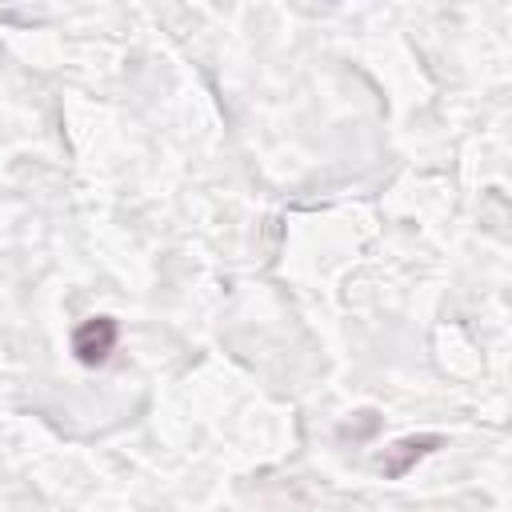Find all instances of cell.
<instances>
[{
    "label": "cell",
    "mask_w": 512,
    "mask_h": 512,
    "mask_svg": "<svg viewBox=\"0 0 512 512\" xmlns=\"http://www.w3.org/2000/svg\"><path fill=\"white\" fill-rule=\"evenodd\" d=\"M116 320H108V316H92V320H84L80 328H76V336H72V352H76V360L80 364H104L108 356H112V348H116Z\"/></svg>",
    "instance_id": "cell-1"
}]
</instances>
